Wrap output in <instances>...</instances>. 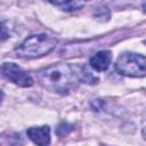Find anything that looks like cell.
I'll use <instances>...</instances> for the list:
<instances>
[{"label": "cell", "instance_id": "6da1fadb", "mask_svg": "<svg viewBox=\"0 0 146 146\" xmlns=\"http://www.w3.org/2000/svg\"><path fill=\"white\" fill-rule=\"evenodd\" d=\"M38 81L42 87L58 94H68L75 88L79 76L75 70L66 63L55 64L36 73Z\"/></svg>", "mask_w": 146, "mask_h": 146}, {"label": "cell", "instance_id": "7a4b0ae2", "mask_svg": "<svg viewBox=\"0 0 146 146\" xmlns=\"http://www.w3.org/2000/svg\"><path fill=\"white\" fill-rule=\"evenodd\" d=\"M56 44V38L46 33H40L25 39L18 47L15 48V52L22 58H36L49 54L55 49Z\"/></svg>", "mask_w": 146, "mask_h": 146}, {"label": "cell", "instance_id": "3957f363", "mask_svg": "<svg viewBox=\"0 0 146 146\" xmlns=\"http://www.w3.org/2000/svg\"><path fill=\"white\" fill-rule=\"evenodd\" d=\"M114 67L122 75L143 78L146 75V57L140 54L123 52L116 59Z\"/></svg>", "mask_w": 146, "mask_h": 146}, {"label": "cell", "instance_id": "277c9868", "mask_svg": "<svg viewBox=\"0 0 146 146\" xmlns=\"http://www.w3.org/2000/svg\"><path fill=\"white\" fill-rule=\"evenodd\" d=\"M1 72L5 78H7L9 81L19 87L26 88L33 84L32 76L27 72L23 71L15 63H3L1 66Z\"/></svg>", "mask_w": 146, "mask_h": 146}, {"label": "cell", "instance_id": "5b68a950", "mask_svg": "<svg viewBox=\"0 0 146 146\" xmlns=\"http://www.w3.org/2000/svg\"><path fill=\"white\" fill-rule=\"evenodd\" d=\"M29 138L38 146H48L50 144V128L48 125L31 127L26 131Z\"/></svg>", "mask_w": 146, "mask_h": 146}, {"label": "cell", "instance_id": "8992f818", "mask_svg": "<svg viewBox=\"0 0 146 146\" xmlns=\"http://www.w3.org/2000/svg\"><path fill=\"white\" fill-rule=\"evenodd\" d=\"M112 60V54L110 50H102L96 52L89 60L90 66L97 72H104L108 68Z\"/></svg>", "mask_w": 146, "mask_h": 146}, {"label": "cell", "instance_id": "52a82bcc", "mask_svg": "<svg viewBox=\"0 0 146 146\" xmlns=\"http://www.w3.org/2000/svg\"><path fill=\"white\" fill-rule=\"evenodd\" d=\"M54 6L60 7L65 11H74L78 9H81L84 6V2L81 1H64V2H50Z\"/></svg>", "mask_w": 146, "mask_h": 146}, {"label": "cell", "instance_id": "ba28073f", "mask_svg": "<svg viewBox=\"0 0 146 146\" xmlns=\"http://www.w3.org/2000/svg\"><path fill=\"white\" fill-rule=\"evenodd\" d=\"M78 76H79V79H80L81 81H83L84 83H88V84L95 83V82L98 80V79L95 78L94 74L88 70V66H82V67L80 68V72L78 73Z\"/></svg>", "mask_w": 146, "mask_h": 146}, {"label": "cell", "instance_id": "9c48e42d", "mask_svg": "<svg viewBox=\"0 0 146 146\" xmlns=\"http://www.w3.org/2000/svg\"><path fill=\"white\" fill-rule=\"evenodd\" d=\"M74 129V125L72 123H68L66 121H62L57 128H56V135L58 137H66L70 132H72Z\"/></svg>", "mask_w": 146, "mask_h": 146}, {"label": "cell", "instance_id": "30bf717a", "mask_svg": "<svg viewBox=\"0 0 146 146\" xmlns=\"http://www.w3.org/2000/svg\"><path fill=\"white\" fill-rule=\"evenodd\" d=\"M94 16H95L97 19L105 22V21H107V19L110 18V11H108V9H107L106 7H102V8H98V9L95 11Z\"/></svg>", "mask_w": 146, "mask_h": 146}, {"label": "cell", "instance_id": "8fae6325", "mask_svg": "<svg viewBox=\"0 0 146 146\" xmlns=\"http://www.w3.org/2000/svg\"><path fill=\"white\" fill-rule=\"evenodd\" d=\"M143 136L146 138V117L144 119V121H143Z\"/></svg>", "mask_w": 146, "mask_h": 146}, {"label": "cell", "instance_id": "7c38bea8", "mask_svg": "<svg viewBox=\"0 0 146 146\" xmlns=\"http://www.w3.org/2000/svg\"><path fill=\"white\" fill-rule=\"evenodd\" d=\"M143 9H144V11L146 13V2H144V3H143Z\"/></svg>", "mask_w": 146, "mask_h": 146}]
</instances>
